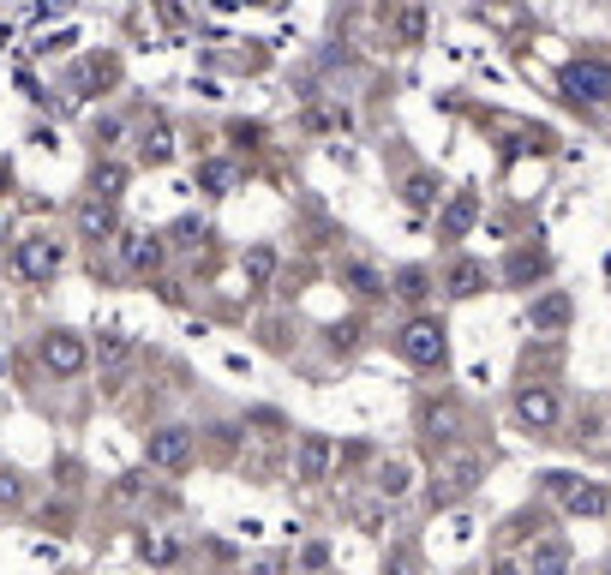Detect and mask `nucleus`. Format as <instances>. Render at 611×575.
<instances>
[{"label":"nucleus","instance_id":"36","mask_svg":"<svg viewBox=\"0 0 611 575\" xmlns=\"http://www.w3.org/2000/svg\"><path fill=\"white\" fill-rule=\"evenodd\" d=\"M492 575H528V570H522L516 558H498V564H492Z\"/></svg>","mask_w":611,"mask_h":575},{"label":"nucleus","instance_id":"10","mask_svg":"<svg viewBox=\"0 0 611 575\" xmlns=\"http://www.w3.org/2000/svg\"><path fill=\"white\" fill-rule=\"evenodd\" d=\"M570 564H576L570 540L546 534V540H534V546H528V564H522V570H528V575H570Z\"/></svg>","mask_w":611,"mask_h":575},{"label":"nucleus","instance_id":"16","mask_svg":"<svg viewBox=\"0 0 611 575\" xmlns=\"http://www.w3.org/2000/svg\"><path fill=\"white\" fill-rule=\"evenodd\" d=\"M438 198H444L438 174H426V168H420V174H408V180H402V204H408V210H438Z\"/></svg>","mask_w":611,"mask_h":575},{"label":"nucleus","instance_id":"5","mask_svg":"<svg viewBox=\"0 0 611 575\" xmlns=\"http://www.w3.org/2000/svg\"><path fill=\"white\" fill-rule=\"evenodd\" d=\"M558 84H564V96L582 102V108H606L611 102V66L606 60H570Z\"/></svg>","mask_w":611,"mask_h":575},{"label":"nucleus","instance_id":"7","mask_svg":"<svg viewBox=\"0 0 611 575\" xmlns=\"http://www.w3.org/2000/svg\"><path fill=\"white\" fill-rule=\"evenodd\" d=\"M330 462H336V444L324 432H300V444H294V486L330 480Z\"/></svg>","mask_w":611,"mask_h":575},{"label":"nucleus","instance_id":"11","mask_svg":"<svg viewBox=\"0 0 611 575\" xmlns=\"http://www.w3.org/2000/svg\"><path fill=\"white\" fill-rule=\"evenodd\" d=\"M72 222H78V234L96 240V246H102V240H120V216H114V204H102V198H84Z\"/></svg>","mask_w":611,"mask_h":575},{"label":"nucleus","instance_id":"6","mask_svg":"<svg viewBox=\"0 0 611 575\" xmlns=\"http://www.w3.org/2000/svg\"><path fill=\"white\" fill-rule=\"evenodd\" d=\"M516 420H522L528 432H552V426L564 420L558 390H552V384H522V390H516Z\"/></svg>","mask_w":611,"mask_h":575},{"label":"nucleus","instance_id":"8","mask_svg":"<svg viewBox=\"0 0 611 575\" xmlns=\"http://www.w3.org/2000/svg\"><path fill=\"white\" fill-rule=\"evenodd\" d=\"M114 246H120L126 276H156V270H162V258H168V240H162V234H120Z\"/></svg>","mask_w":611,"mask_h":575},{"label":"nucleus","instance_id":"21","mask_svg":"<svg viewBox=\"0 0 611 575\" xmlns=\"http://www.w3.org/2000/svg\"><path fill=\"white\" fill-rule=\"evenodd\" d=\"M138 156H144V168H162L168 156H174V138H168V126L156 120L150 132H144V144H138Z\"/></svg>","mask_w":611,"mask_h":575},{"label":"nucleus","instance_id":"3","mask_svg":"<svg viewBox=\"0 0 611 575\" xmlns=\"http://www.w3.org/2000/svg\"><path fill=\"white\" fill-rule=\"evenodd\" d=\"M12 270H18L24 282H54V276L66 270V246H60L54 234H30V240L12 246Z\"/></svg>","mask_w":611,"mask_h":575},{"label":"nucleus","instance_id":"9","mask_svg":"<svg viewBox=\"0 0 611 575\" xmlns=\"http://www.w3.org/2000/svg\"><path fill=\"white\" fill-rule=\"evenodd\" d=\"M528 324H534L540 336H564V330L576 324V300H570L564 288H552V294H540V300L528 306Z\"/></svg>","mask_w":611,"mask_h":575},{"label":"nucleus","instance_id":"33","mask_svg":"<svg viewBox=\"0 0 611 575\" xmlns=\"http://www.w3.org/2000/svg\"><path fill=\"white\" fill-rule=\"evenodd\" d=\"M258 138H264V126H234V144H246V150H252Z\"/></svg>","mask_w":611,"mask_h":575},{"label":"nucleus","instance_id":"20","mask_svg":"<svg viewBox=\"0 0 611 575\" xmlns=\"http://www.w3.org/2000/svg\"><path fill=\"white\" fill-rule=\"evenodd\" d=\"M408 492H414V468H408V462H384V468H378V498L396 504V498H408Z\"/></svg>","mask_w":611,"mask_h":575},{"label":"nucleus","instance_id":"39","mask_svg":"<svg viewBox=\"0 0 611 575\" xmlns=\"http://www.w3.org/2000/svg\"><path fill=\"white\" fill-rule=\"evenodd\" d=\"M0 240H6V222H0Z\"/></svg>","mask_w":611,"mask_h":575},{"label":"nucleus","instance_id":"24","mask_svg":"<svg viewBox=\"0 0 611 575\" xmlns=\"http://www.w3.org/2000/svg\"><path fill=\"white\" fill-rule=\"evenodd\" d=\"M396 42H408V48L426 42V6H402L396 12Z\"/></svg>","mask_w":611,"mask_h":575},{"label":"nucleus","instance_id":"17","mask_svg":"<svg viewBox=\"0 0 611 575\" xmlns=\"http://www.w3.org/2000/svg\"><path fill=\"white\" fill-rule=\"evenodd\" d=\"M390 294H396V300H408V306H426V294H432V276H426L420 264H402V270L390 276Z\"/></svg>","mask_w":611,"mask_h":575},{"label":"nucleus","instance_id":"23","mask_svg":"<svg viewBox=\"0 0 611 575\" xmlns=\"http://www.w3.org/2000/svg\"><path fill=\"white\" fill-rule=\"evenodd\" d=\"M240 270H246V288H270V276H276V252H270V246H252Z\"/></svg>","mask_w":611,"mask_h":575},{"label":"nucleus","instance_id":"27","mask_svg":"<svg viewBox=\"0 0 611 575\" xmlns=\"http://www.w3.org/2000/svg\"><path fill=\"white\" fill-rule=\"evenodd\" d=\"M426 432L432 438H456V408H426Z\"/></svg>","mask_w":611,"mask_h":575},{"label":"nucleus","instance_id":"38","mask_svg":"<svg viewBox=\"0 0 611 575\" xmlns=\"http://www.w3.org/2000/svg\"><path fill=\"white\" fill-rule=\"evenodd\" d=\"M252 575H282V564H258Z\"/></svg>","mask_w":611,"mask_h":575},{"label":"nucleus","instance_id":"31","mask_svg":"<svg viewBox=\"0 0 611 575\" xmlns=\"http://www.w3.org/2000/svg\"><path fill=\"white\" fill-rule=\"evenodd\" d=\"M18 498H24V480H18V474H0V510L18 504Z\"/></svg>","mask_w":611,"mask_h":575},{"label":"nucleus","instance_id":"26","mask_svg":"<svg viewBox=\"0 0 611 575\" xmlns=\"http://www.w3.org/2000/svg\"><path fill=\"white\" fill-rule=\"evenodd\" d=\"M198 240H204V222H192V216H186V222H174V240H168V246H180V252H198Z\"/></svg>","mask_w":611,"mask_h":575},{"label":"nucleus","instance_id":"34","mask_svg":"<svg viewBox=\"0 0 611 575\" xmlns=\"http://www.w3.org/2000/svg\"><path fill=\"white\" fill-rule=\"evenodd\" d=\"M156 294H162L168 306H180V300H186V288H180V282H156Z\"/></svg>","mask_w":611,"mask_h":575},{"label":"nucleus","instance_id":"37","mask_svg":"<svg viewBox=\"0 0 611 575\" xmlns=\"http://www.w3.org/2000/svg\"><path fill=\"white\" fill-rule=\"evenodd\" d=\"M384 575H408V552H396V558L384 564Z\"/></svg>","mask_w":611,"mask_h":575},{"label":"nucleus","instance_id":"1","mask_svg":"<svg viewBox=\"0 0 611 575\" xmlns=\"http://www.w3.org/2000/svg\"><path fill=\"white\" fill-rule=\"evenodd\" d=\"M396 348H402V360L420 366V372H444V366H450V330H444V318H432V312L408 318L402 336H396Z\"/></svg>","mask_w":611,"mask_h":575},{"label":"nucleus","instance_id":"14","mask_svg":"<svg viewBox=\"0 0 611 575\" xmlns=\"http://www.w3.org/2000/svg\"><path fill=\"white\" fill-rule=\"evenodd\" d=\"M444 288H450V300H474V294L486 288V264H480V258H456Z\"/></svg>","mask_w":611,"mask_h":575},{"label":"nucleus","instance_id":"12","mask_svg":"<svg viewBox=\"0 0 611 575\" xmlns=\"http://www.w3.org/2000/svg\"><path fill=\"white\" fill-rule=\"evenodd\" d=\"M474 222H480V192H468V186H462V192H456V198H450V204L438 210V228H444L450 240H462V234H468Z\"/></svg>","mask_w":611,"mask_h":575},{"label":"nucleus","instance_id":"22","mask_svg":"<svg viewBox=\"0 0 611 575\" xmlns=\"http://www.w3.org/2000/svg\"><path fill=\"white\" fill-rule=\"evenodd\" d=\"M234 174H240V168H234V162H222V156H204V162H198V186H204V192H228V186H234Z\"/></svg>","mask_w":611,"mask_h":575},{"label":"nucleus","instance_id":"40","mask_svg":"<svg viewBox=\"0 0 611 575\" xmlns=\"http://www.w3.org/2000/svg\"><path fill=\"white\" fill-rule=\"evenodd\" d=\"M606 575H611V564H606Z\"/></svg>","mask_w":611,"mask_h":575},{"label":"nucleus","instance_id":"28","mask_svg":"<svg viewBox=\"0 0 611 575\" xmlns=\"http://www.w3.org/2000/svg\"><path fill=\"white\" fill-rule=\"evenodd\" d=\"M138 552H144L150 564H174V558H180V546H174V540H144Z\"/></svg>","mask_w":611,"mask_h":575},{"label":"nucleus","instance_id":"30","mask_svg":"<svg viewBox=\"0 0 611 575\" xmlns=\"http://www.w3.org/2000/svg\"><path fill=\"white\" fill-rule=\"evenodd\" d=\"M354 522H360L366 534H384V510H378V504H354Z\"/></svg>","mask_w":611,"mask_h":575},{"label":"nucleus","instance_id":"13","mask_svg":"<svg viewBox=\"0 0 611 575\" xmlns=\"http://www.w3.org/2000/svg\"><path fill=\"white\" fill-rule=\"evenodd\" d=\"M540 276H552V252L546 246H522V252H510V264H504V282H540Z\"/></svg>","mask_w":611,"mask_h":575},{"label":"nucleus","instance_id":"32","mask_svg":"<svg viewBox=\"0 0 611 575\" xmlns=\"http://www.w3.org/2000/svg\"><path fill=\"white\" fill-rule=\"evenodd\" d=\"M300 564H306V570H324V564H330V546H306Z\"/></svg>","mask_w":611,"mask_h":575},{"label":"nucleus","instance_id":"15","mask_svg":"<svg viewBox=\"0 0 611 575\" xmlns=\"http://www.w3.org/2000/svg\"><path fill=\"white\" fill-rule=\"evenodd\" d=\"M564 510H570V516H606V510H611V492L600 486V480H576V492L564 498Z\"/></svg>","mask_w":611,"mask_h":575},{"label":"nucleus","instance_id":"4","mask_svg":"<svg viewBox=\"0 0 611 575\" xmlns=\"http://www.w3.org/2000/svg\"><path fill=\"white\" fill-rule=\"evenodd\" d=\"M36 360H42L54 378H78V372L90 366V342H84L78 330H48V336L36 342Z\"/></svg>","mask_w":611,"mask_h":575},{"label":"nucleus","instance_id":"19","mask_svg":"<svg viewBox=\"0 0 611 575\" xmlns=\"http://www.w3.org/2000/svg\"><path fill=\"white\" fill-rule=\"evenodd\" d=\"M132 360V336L126 330H102V342H96V366L102 372H120Z\"/></svg>","mask_w":611,"mask_h":575},{"label":"nucleus","instance_id":"18","mask_svg":"<svg viewBox=\"0 0 611 575\" xmlns=\"http://www.w3.org/2000/svg\"><path fill=\"white\" fill-rule=\"evenodd\" d=\"M120 192H126V168H120V162H96V168H90V198L114 204Z\"/></svg>","mask_w":611,"mask_h":575},{"label":"nucleus","instance_id":"2","mask_svg":"<svg viewBox=\"0 0 611 575\" xmlns=\"http://www.w3.org/2000/svg\"><path fill=\"white\" fill-rule=\"evenodd\" d=\"M192 456H198V432H192V426H156V432H144V462H150V468L186 474Z\"/></svg>","mask_w":611,"mask_h":575},{"label":"nucleus","instance_id":"29","mask_svg":"<svg viewBox=\"0 0 611 575\" xmlns=\"http://www.w3.org/2000/svg\"><path fill=\"white\" fill-rule=\"evenodd\" d=\"M576 480H582V474H564V468H558V474H546V492H552V498L564 504V498L576 492Z\"/></svg>","mask_w":611,"mask_h":575},{"label":"nucleus","instance_id":"25","mask_svg":"<svg viewBox=\"0 0 611 575\" xmlns=\"http://www.w3.org/2000/svg\"><path fill=\"white\" fill-rule=\"evenodd\" d=\"M342 282H348L354 294H384V276H378L372 264H342Z\"/></svg>","mask_w":611,"mask_h":575},{"label":"nucleus","instance_id":"35","mask_svg":"<svg viewBox=\"0 0 611 575\" xmlns=\"http://www.w3.org/2000/svg\"><path fill=\"white\" fill-rule=\"evenodd\" d=\"M360 342V324H336V348H354Z\"/></svg>","mask_w":611,"mask_h":575}]
</instances>
